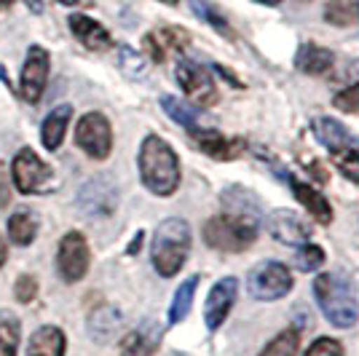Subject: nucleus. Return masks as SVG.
Wrapping results in <instances>:
<instances>
[{"instance_id": "f257e3e1", "label": "nucleus", "mask_w": 359, "mask_h": 356, "mask_svg": "<svg viewBox=\"0 0 359 356\" xmlns=\"http://www.w3.org/2000/svg\"><path fill=\"white\" fill-rule=\"evenodd\" d=\"M140 174L150 193L172 196L180 185V161L161 137H145L140 148Z\"/></svg>"}, {"instance_id": "f03ea898", "label": "nucleus", "mask_w": 359, "mask_h": 356, "mask_svg": "<svg viewBox=\"0 0 359 356\" xmlns=\"http://www.w3.org/2000/svg\"><path fill=\"white\" fill-rule=\"evenodd\" d=\"M314 295L322 313H325V319L332 327L348 329V327L357 324V297H354L351 284L346 282V276H341V273H322L314 282Z\"/></svg>"}, {"instance_id": "7ed1b4c3", "label": "nucleus", "mask_w": 359, "mask_h": 356, "mask_svg": "<svg viewBox=\"0 0 359 356\" xmlns=\"http://www.w3.org/2000/svg\"><path fill=\"white\" fill-rule=\"evenodd\" d=\"M191 252V228L180 217H169L153 236V266L161 276H175Z\"/></svg>"}, {"instance_id": "20e7f679", "label": "nucleus", "mask_w": 359, "mask_h": 356, "mask_svg": "<svg viewBox=\"0 0 359 356\" xmlns=\"http://www.w3.org/2000/svg\"><path fill=\"white\" fill-rule=\"evenodd\" d=\"M257 228L247 220H239L233 214H217L204 225V241L212 249H223V252H241L257 238Z\"/></svg>"}, {"instance_id": "39448f33", "label": "nucleus", "mask_w": 359, "mask_h": 356, "mask_svg": "<svg viewBox=\"0 0 359 356\" xmlns=\"http://www.w3.org/2000/svg\"><path fill=\"white\" fill-rule=\"evenodd\" d=\"M247 287H250V295L255 300H282V297L292 289V273L287 271V266L282 263H260V266L252 268L250 279H247Z\"/></svg>"}, {"instance_id": "423d86ee", "label": "nucleus", "mask_w": 359, "mask_h": 356, "mask_svg": "<svg viewBox=\"0 0 359 356\" xmlns=\"http://www.w3.org/2000/svg\"><path fill=\"white\" fill-rule=\"evenodd\" d=\"M75 139L97 161L107 158L110 150H113V132H110V123H107L102 113H89V116H83V118L78 121Z\"/></svg>"}, {"instance_id": "0eeeda50", "label": "nucleus", "mask_w": 359, "mask_h": 356, "mask_svg": "<svg viewBox=\"0 0 359 356\" xmlns=\"http://www.w3.org/2000/svg\"><path fill=\"white\" fill-rule=\"evenodd\" d=\"M78 207H81V212L94 214V217L113 214L116 207H118V188H116V182L110 177H105V174L91 177L78 191Z\"/></svg>"}, {"instance_id": "6e6552de", "label": "nucleus", "mask_w": 359, "mask_h": 356, "mask_svg": "<svg viewBox=\"0 0 359 356\" xmlns=\"http://www.w3.org/2000/svg\"><path fill=\"white\" fill-rule=\"evenodd\" d=\"M177 83L182 86V91L201 107H212L217 102V89L215 81L207 67H201L194 60H182L177 64Z\"/></svg>"}, {"instance_id": "1a4fd4ad", "label": "nucleus", "mask_w": 359, "mask_h": 356, "mask_svg": "<svg viewBox=\"0 0 359 356\" xmlns=\"http://www.w3.org/2000/svg\"><path fill=\"white\" fill-rule=\"evenodd\" d=\"M14 182L22 193H41L51 182V169L30 148H22L14 158Z\"/></svg>"}, {"instance_id": "9d476101", "label": "nucleus", "mask_w": 359, "mask_h": 356, "mask_svg": "<svg viewBox=\"0 0 359 356\" xmlns=\"http://www.w3.org/2000/svg\"><path fill=\"white\" fill-rule=\"evenodd\" d=\"M57 268L65 282H78L86 276L89 268V244L81 233H67L60 244V254H57Z\"/></svg>"}, {"instance_id": "9b49d317", "label": "nucleus", "mask_w": 359, "mask_h": 356, "mask_svg": "<svg viewBox=\"0 0 359 356\" xmlns=\"http://www.w3.org/2000/svg\"><path fill=\"white\" fill-rule=\"evenodd\" d=\"M46 78H48V54L41 46H32L27 51V60L22 67V81H19V94L27 102H38L46 89Z\"/></svg>"}, {"instance_id": "f8f14e48", "label": "nucleus", "mask_w": 359, "mask_h": 356, "mask_svg": "<svg viewBox=\"0 0 359 356\" xmlns=\"http://www.w3.org/2000/svg\"><path fill=\"white\" fill-rule=\"evenodd\" d=\"M314 129V137L330 148V153H338V156H359V137L351 134L344 123L332 118H314L311 123Z\"/></svg>"}, {"instance_id": "ddd939ff", "label": "nucleus", "mask_w": 359, "mask_h": 356, "mask_svg": "<svg viewBox=\"0 0 359 356\" xmlns=\"http://www.w3.org/2000/svg\"><path fill=\"white\" fill-rule=\"evenodd\" d=\"M236 292H239V282L233 276H225L212 287L207 306H204V322L210 329H217L225 322V316L231 313L233 303H236Z\"/></svg>"}, {"instance_id": "4468645a", "label": "nucleus", "mask_w": 359, "mask_h": 356, "mask_svg": "<svg viewBox=\"0 0 359 356\" xmlns=\"http://www.w3.org/2000/svg\"><path fill=\"white\" fill-rule=\"evenodd\" d=\"M266 228H269V233L276 241H282V244H306L309 238H311V228L300 220L295 212H271L269 217H266Z\"/></svg>"}, {"instance_id": "2eb2a0df", "label": "nucleus", "mask_w": 359, "mask_h": 356, "mask_svg": "<svg viewBox=\"0 0 359 356\" xmlns=\"http://www.w3.org/2000/svg\"><path fill=\"white\" fill-rule=\"evenodd\" d=\"M273 169L279 172V177L285 179V182H290V188H292V193H295V198H298L300 204L309 209V212H311V214H314V217L322 225H330V220H332V209H330L327 198L319 193V191H314L311 185H306L303 179L295 177L292 172H285V169H279L276 163H273Z\"/></svg>"}, {"instance_id": "dca6fc26", "label": "nucleus", "mask_w": 359, "mask_h": 356, "mask_svg": "<svg viewBox=\"0 0 359 356\" xmlns=\"http://www.w3.org/2000/svg\"><path fill=\"white\" fill-rule=\"evenodd\" d=\"M191 137L196 139V145L204 150L207 156L217 158V161H231V158H239L247 142L244 139H228L220 132H212V129H191Z\"/></svg>"}, {"instance_id": "f3484780", "label": "nucleus", "mask_w": 359, "mask_h": 356, "mask_svg": "<svg viewBox=\"0 0 359 356\" xmlns=\"http://www.w3.org/2000/svg\"><path fill=\"white\" fill-rule=\"evenodd\" d=\"M220 201L225 204V214H233L239 220H247L252 225H260L263 220V209H260V198L244 188H228Z\"/></svg>"}, {"instance_id": "a211bd4d", "label": "nucleus", "mask_w": 359, "mask_h": 356, "mask_svg": "<svg viewBox=\"0 0 359 356\" xmlns=\"http://www.w3.org/2000/svg\"><path fill=\"white\" fill-rule=\"evenodd\" d=\"M161 343V327L156 322H142L135 332L126 335V341L121 345L123 356H153Z\"/></svg>"}, {"instance_id": "6ab92c4d", "label": "nucleus", "mask_w": 359, "mask_h": 356, "mask_svg": "<svg viewBox=\"0 0 359 356\" xmlns=\"http://www.w3.org/2000/svg\"><path fill=\"white\" fill-rule=\"evenodd\" d=\"M70 30H73V35L81 41V43L86 46V48H91V51H105V48H110V32L100 25V22H94V19H89V16L83 14H73L70 16Z\"/></svg>"}, {"instance_id": "aec40b11", "label": "nucleus", "mask_w": 359, "mask_h": 356, "mask_svg": "<svg viewBox=\"0 0 359 356\" xmlns=\"http://www.w3.org/2000/svg\"><path fill=\"white\" fill-rule=\"evenodd\" d=\"M185 46H188V35L182 30H175V27L150 32L148 38H145V48L153 57V62H164L169 51H182Z\"/></svg>"}, {"instance_id": "412c9836", "label": "nucleus", "mask_w": 359, "mask_h": 356, "mask_svg": "<svg viewBox=\"0 0 359 356\" xmlns=\"http://www.w3.org/2000/svg\"><path fill=\"white\" fill-rule=\"evenodd\" d=\"M332 62H335L332 51H327V48H322V46H316V43L300 46L298 57H295V64H298V70H300V73H306V75H325V73H330Z\"/></svg>"}, {"instance_id": "4be33fe9", "label": "nucleus", "mask_w": 359, "mask_h": 356, "mask_svg": "<svg viewBox=\"0 0 359 356\" xmlns=\"http://www.w3.org/2000/svg\"><path fill=\"white\" fill-rule=\"evenodd\" d=\"M70 116H73L70 104H60L46 116L43 126H41V137H43V145L48 150L60 148V142L65 139V132H67V123H70Z\"/></svg>"}, {"instance_id": "5701e85b", "label": "nucleus", "mask_w": 359, "mask_h": 356, "mask_svg": "<svg viewBox=\"0 0 359 356\" xmlns=\"http://www.w3.org/2000/svg\"><path fill=\"white\" fill-rule=\"evenodd\" d=\"M27 356H65V335L57 327H41L30 338Z\"/></svg>"}, {"instance_id": "b1692460", "label": "nucleus", "mask_w": 359, "mask_h": 356, "mask_svg": "<svg viewBox=\"0 0 359 356\" xmlns=\"http://www.w3.org/2000/svg\"><path fill=\"white\" fill-rule=\"evenodd\" d=\"M121 313L116 308H100L89 316V332L94 341H110L121 329Z\"/></svg>"}, {"instance_id": "393cba45", "label": "nucleus", "mask_w": 359, "mask_h": 356, "mask_svg": "<svg viewBox=\"0 0 359 356\" xmlns=\"http://www.w3.org/2000/svg\"><path fill=\"white\" fill-rule=\"evenodd\" d=\"M196 287H198V276H191L188 282L180 284V289L175 292V297H172V308H169V324H180V322L188 316L191 306H194Z\"/></svg>"}, {"instance_id": "a878e982", "label": "nucleus", "mask_w": 359, "mask_h": 356, "mask_svg": "<svg viewBox=\"0 0 359 356\" xmlns=\"http://www.w3.org/2000/svg\"><path fill=\"white\" fill-rule=\"evenodd\" d=\"M325 19L335 27H348L359 19V0H330Z\"/></svg>"}, {"instance_id": "bb28decb", "label": "nucleus", "mask_w": 359, "mask_h": 356, "mask_svg": "<svg viewBox=\"0 0 359 356\" xmlns=\"http://www.w3.org/2000/svg\"><path fill=\"white\" fill-rule=\"evenodd\" d=\"M19 348V319L11 311H0V356H16Z\"/></svg>"}, {"instance_id": "cd10ccee", "label": "nucleus", "mask_w": 359, "mask_h": 356, "mask_svg": "<svg viewBox=\"0 0 359 356\" xmlns=\"http://www.w3.org/2000/svg\"><path fill=\"white\" fill-rule=\"evenodd\" d=\"M35 231H38V225H35L30 212H19V214H14V217L8 220V236H11V241L19 244V247L32 244Z\"/></svg>"}, {"instance_id": "c85d7f7f", "label": "nucleus", "mask_w": 359, "mask_h": 356, "mask_svg": "<svg viewBox=\"0 0 359 356\" xmlns=\"http://www.w3.org/2000/svg\"><path fill=\"white\" fill-rule=\"evenodd\" d=\"M298 343H300V335L298 329H285V332H279L273 341L263 348V354L260 356H295L298 354Z\"/></svg>"}, {"instance_id": "c756f323", "label": "nucleus", "mask_w": 359, "mask_h": 356, "mask_svg": "<svg viewBox=\"0 0 359 356\" xmlns=\"http://www.w3.org/2000/svg\"><path fill=\"white\" fill-rule=\"evenodd\" d=\"M161 107H164L166 113L172 116V121H177V123H182L188 132L191 129H198V116H196L194 107H188V104H182L180 100H175V97H161Z\"/></svg>"}, {"instance_id": "7c9ffc66", "label": "nucleus", "mask_w": 359, "mask_h": 356, "mask_svg": "<svg viewBox=\"0 0 359 356\" xmlns=\"http://www.w3.org/2000/svg\"><path fill=\"white\" fill-rule=\"evenodd\" d=\"M295 263H298L300 271H316V268L325 263V252H322V247H316V244H300L298 247V254H295Z\"/></svg>"}, {"instance_id": "2f4dec72", "label": "nucleus", "mask_w": 359, "mask_h": 356, "mask_svg": "<svg viewBox=\"0 0 359 356\" xmlns=\"http://www.w3.org/2000/svg\"><path fill=\"white\" fill-rule=\"evenodd\" d=\"M118 62L129 78H142L145 75V60L140 54H135L129 46H121L118 48Z\"/></svg>"}, {"instance_id": "473e14b6", "label": "nucleus", "mask_w": 359, "mask_h": 356, "mask_svg": "<svg viewBox=\"0 0 359 356\" xmlns=\"http://www.w3.org/2000/svg\"><path fill=\"white\" fill-rule=\"evenodd\" d=\"M335 107L344 113H359V83H351L335 97Z\"/></svg>"}, {"instance_id": "72a5a7b5", "label": "nucleus", "mask_w": 359, "mask_h": 356, "mask_svg": "<svg viewBox=\"0 0 359 356\" xmlns=\"http://www.w3.org/2000/svg\"><path fill=\"white\" fill-rule=\"evenodd\" d=\"M306 356H344V345L332 338H319V341L306 351Z\"/></svg>"}, {"instance_id": "f704fd0d", "label": "nucleus", "mask_w": 359, "mask_h": 356, "mask_svg": "<svg viewBox=\"0 0 359 356\" xmlns=\"http://www.w3.org/2000/svg\"><path fill=\"white\" fill-rule=\"evenodd\" d=\"M194 6H196V11H198V16H204L207 22H212V25H215V30H220V32H225L228 38H233V32H231V27L225 25V19H220V16L215 14L207 3H198V0H194Z\"/></svg>"}, {"instance_id": "c9c22d12", "label": "nucleus", "mask_w": 359, "mask_h": 356, "mask_svg": "<svg viewBox=\"0 0 359 356\" xmlns=\"http://www.w3.org/2000/svg\"><path fill=\"white\" fill-rule=\"evenodd\" d=\"M38 292V282L32 279V276H22L19 282H16V300H22V303H30L32 297Z\"/></svg>"}, {"instance_id": "e433bc0d", "label": "nucleus", "mask_w": 359, "mask_h": 356, "mask_svg": "<svg viewBox=\"0 0 359 356\" xmlns=\"http://www.w3.org/2000/svg\"><path fill=\"white\" fill-rule=\"evenodd\" d=\"M338 169H341L351 182H357L359 185V156H341Z\"/></svg>"}, {"instance_id": "4c0bfd02", "label": "nucleus", "mask_w": 359, "mask_h": 356, "mask_svg": "<svg viewBox=\"0 0 359 356\" xmlns=\"http://www.w3.org/2000/svg\"><path fill=\"white\" fill-rule=\"evenodd\" d=\"M346 75L354 81V83H359V60L357 62H351L348 67H346Z\"/></svg>"}, {"instance_id": "58836bf2", "label": "nucleus", "mask_w": 359, "mask_h": 356, "mask_svg": "<svg viewBox=\"0 0 359 356\" xmlns=\"http://www.w3.org/2000/svg\"><path fill=\"white\" fill-rule=\"evenodd\" d=\"M60 3H65V6H83V3H86V6H89L91 0H60Z\"/></svg>"}, {"instance_id": "ea45409f", "label": "nucleus", "mask_w": 359, "mask_h": 356, "mask_svg": "<svg viewBox=\"0 0 359 356\" xmlns=\"http://www.w3.org/2000/svg\"><path fill=\"white\" fill-rule=\"evenodd\" d=\"M6 263V244H3V238H0V266Z\"/></svg>"}, {"instance_id": "a19ab883", "label": "nucleus", "mask_w": 359, "mask_h": 356, "mask_svg": "<svg viewBox=\"0 0 359 356\" xmlns=\"http://www.w3.org/2000/svg\"><path fill=\"white\" fill-rule=\"evenodd\" d=\"M257 3H266V6H276V3H282V0H257Z\"/></svg>"}, {"instance_id": "79ce46f5", "label": "nucleus", "mask_w": 359, "mask_h": 356, "mask_svg": "<svg viewBox=\"0 0 359 356\" xmlns=\"http://www.w3.org/2000/svg\"><path fill=\"white\" fill-rule=\"evenodd\" d=\"M14 0H0V8H6V6H11Z\"/></svg>"}]
</instances>
